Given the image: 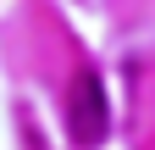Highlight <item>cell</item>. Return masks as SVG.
I'll return each mask as SVG.
<instances>
[{
  "instance_id": "1",
  "label": "cell",
  "mask_w": 155,
  "mask_h": 150,
  "mask_svg": "<svg viewBox=\"0 0 155 150\" xmlns=\"http://www.w3.org/2000/svg\"><path fill=\"white\" fill-rule=\"evenodd\" d=\"M67 134L78 150H94V145H105L111 134V100H105V84H100V72L83 67L72 78V95H67Z\"/></svg>"
}]
</instances>
